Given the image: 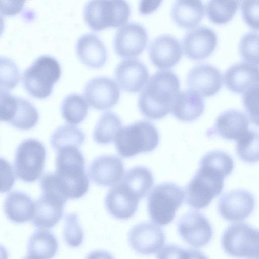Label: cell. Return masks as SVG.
I'll list each match as a JSON object with an SVG mask.
<instances>
[{
  "label": "cell",
  "mask_w": 259,
  "mask_h": 259,
  "mask_svg": "<svg viewBox=\"0 0 259 259\" xmlns=\"http://www.w3.org/2000/svg\"><path fill=\"white\" fill-rule=\"evenodd\" d=\"M61 68L59 62L50 55L37 58L24 71L22 82L26 91L37 99H45L59 80Z\"/></svg>",
  "instance_id": "277c9868"
},
{
  "label": "cell",
  "mask_w": 259,
  "mask_h": 259,
  "mask_svg": "<svg viewBox=\"0 0 259 259\" xmlns=\"http://www.w3.org/2000/svg\"><path fill=\"white\" fill-rule=\"evenodd\" d=\"M1 121L21 130H28L38 123L39 114L29 101L1 91Z\"/></svg>",
  "instance_id": "30bf717a"
},
{
  "label": "cell",
  "mask_w": 259,
  "mask_h": 259,
  "mask_svg": "<svg viewBox=\"0 0 259 259\" xmlns=\"http://www.w3.org/2000/svg\"><path fill=\"white\" fill-rule=\"evenodd\" d=\"M200 255V253L193 250H185L174 245H167L165 246V247L161 250V252H159L158 254L159 258H163L164 257L166 258L169 257V256H171L170 257H171L172 255H176V257L177 255H179L180 257H181L180 255H184L185 257H186L185 256L187 255L188 257H190L189 256V255L193 257L192 255Z\"/></svg>",
  "instance_id": "ee69618b"
},
{
  "label": "cell",
  "mask_w": 259,
  "mask_h": 259,
  "mask_svg": "<svg viewBox=\"0 0 259 259\" xmlns=\"http://www.w3.org/2000/svg\"><path fill=\"white\" fill-rule=\"evenodd\" d=\"M46 157V150L41 142L32 138L23 141L15 155V172L21 180L31 183L41 176Z\"/></svg>",
  "instance_id": "9c48e42d"
},
{
  "label": "cell",
  "mask_w": 259,
  "mask_h": 259,
  "mask_svg": "<svg viewBox=\"0 0 259 259\" xmlns=\"http://www.w3.org/2000/svg\"><path fill=\"white\" fill-rule=\"evenodd\" d=\"M26 0H1V13L4 16H13L22 10Z\"/></svg>",
  "instance_id": "7bdbcfd3"
},
{
  "label": "cell",
  "mask_w": 259,
  "mask_h": 259,
  "mask_svg": "<svg viewBox=\"0 0 259 259\" xmlns=\"http://www.w3.org/2000/svg\"><path fill=\"white\" fill-rule=\"evenodd\" d=\"M246 0H209L206 5V13L214 24L227 23L233 18L240 6Z\"/></svg>",
  "instance_id": "1f68e13d"
},
{
  "label": "cell",
  "mask_w": 259,
  "mask_h": 259,
  "mask_svg": "<svg viewBox=\"0 0 259 259\" xmlns=\"http://www.w3.org/2000/svg\"><path fill=\"white\" fill-rule=\"evenodd\" d=\"M116 80L121 88L127 92L140 91L149 79L146 66L137 59H126L120 62L115 70Z\"/></svg>",
  "instance_id": "7402d4cb"
},
{
  "label": "cell",
  "mask_w": 259,
  "mask_h": 259,
  "mask_svg": "<svg viewBox=\"0 0 259 259\" xmlns=\"http://www.w3.org/2000/svg\"><path fill=\"white\" fill-rule=\"evenodd\" d=\"M165 236L162 229L156 225L144 222L134 226L128 233V242L132 248L142 254L158 252L163 246Z\"/></svg>",
  "instance_id": "9a60e30c"
},
{
  "label": "cell",
  "mask_w": 259,
  "mask_h": 259,
  "mask_svg": "<svg viewBox=\"0 0 259 259\" xmlns=\"http://www.w3.org/2000/svg\"><path fill=\"white\" fill-rule=\"evenodd\" d=\"M121 126V121L116 114L111 111L105 112L95 127L93 139L99 144H108L114 141Z\"/></svg>",
  "instance_id": "f546056e"
},
{
  "label": "cell",
  "mask_w": 259,
  "mask_h": 259,
  "mask_svg": "<svg viewBox=\"0 0 259 259\" xmlns=\"http://www.w3.org/2000/svg\"><path fill=\"white\" fill-rule=\"evenodd\" d=\"M85 159L77 147H67L57 151L56 170L50 173L55 189L64 197L78 199L88 192L89 180L85 171Z\"/></svg>",
  "instance_id": "7a4b0ae2"
},
{
  "label": "cell",
  "mask_w": 259,
  "mask_h": 259,
  "mask_svg": "<svg viewBox=\"0 0 259 259\" xmlns=\"http://www.w3.org/2000/svg\"><path fill=\"white\" fill-rule=\"evenodd\" d=\"M130 14V6L126 0H90L84 11L85 22L95 31L124 25Z\"/></svg>",
  "instance_id": "5b68a950"
},
{
  "label": "cell",
  "mask_w": 259,
  "mask_h": 259,
  "mask_svg": "<svg viewBox=\"0 0 259 259\" xmlns=\"http://www.w3.org/2000/svg\"><path fill=\"white\" fill-rule=\"evenodd\" d=\"M140 200L152 188L153 176L151 171L143 166H136L130 169L121 181Z\"/></svg>",
  "instance_id": "4dcf8cb0"
},
{
  "label": "cell",
  "mask_w": 259,
  "mask_h": 259,
  "mask_svg": "<svg viewBox=\"0 0 259 259\" xmlns=\"http://www.w3.org/2000/svg\"><path fill=\"white\" fill-rule=\"evenodd\" d=\"M217 36L210 28L200 26L188 32L182 45L185 56L191 60L199 61L209 57L217 45Z\"/></svg>",
  "instance_id": "2e32d148"
},
{
  "label": "cell",
  "mask_w": 259,
  "mask_h": 259,
  "mask_svg": "<svg viewBox=\"0 0 259 259\" xmlns=\"http://www.w3.org/2000/svg\"><path fill=\"white\" fill-rule=\"evenodd\" d=\"M171 13L178 26L190 29L201 22L204 15V7L201 0H176Z\"/></svg>",
  "instance_id": "4316f807"
},
{
  "label": "cell",
  "mask_w": 259,
  "mask_h": 259,
  "mask_svg": "<svg viewBox=\"0 0 259 259\" xmlns=\"http://www.w3.org/2000/svg\"><path fill=\"white\" fill-rule=\"evenodd\" d=\"M79 60L86 66L97 69L106 63L108 54L103 41L96 35L86 34L80 37L76 45Z\"/></svg>",
  "instance_id": "d4e9b609"
},
{
  "label": "cell",
  "mask_w": 259,
  "mask_h": 259,
  "mask_svg": "<svg viewBox=\"0 0 259 259\" xmlns=\"http://www.w3.org/2000/svg\"><path fill=\"white\" fill-rule=\"evenodd\" d=\"M147 41L145 28L139 24L130 23L117 31L114 39V49L120 57H136L145 49Z\"/></svg>",
  "instance_id": "5bb4252c"
},
{
  "label": "cell",
  "mask_w": 259,
  "mask_h": 259,
  "mask_svg": "<svg viewBox=\"0 0 259 259\" xmlns=\"http://www.w3.org/2000/svg\"><path fill=\"white\" fill-rule=\"evenodd\" d=\"M163 0H140L139 11L142 15L150 14L160 6Z\"/></svg>",
  "instance_id": "f6af8a7d"
},
{
  "label": "cell",
  "mask_w": 259,
  "mask_h": 259,
  "mask_svg": "<svg viewBox=\"0 0 259 259\" xmlns=\"http://www.w3.org/2000/svg\"><path fill=\"white\" fill-rule=\"evenodd\" d=\"M124 168L122 161L114 155L98 157L90 164L89 175L97 185L112 186L117 184L124 177Z\"/></svg>",
  "instance_id": "ffe728a7"
},
{
  "label": "cell",
  "mask_w": 259,
  "mask_h": 259,
  "mask_svg": "<svg viewBox=\"0 0 259 259\" xmlns=\"http://www.w3.org/2000/svg\"><path fill=\"white\" fill-rule=\"evenodd\" d=\"M84 94L93 108L103 110L111 108L117 103L120 98V89L111 78L98 76L86 83Z\"/></svg>",
  "instance_id": "7c38bea8"
},
{
  "label": "cell",
  "mask_w": 259,
  "mask_h": 259,
  "mask_svg": "<svg viewBox=\"0 0 259 259\" xmlns=\"http://www.w3.org/2000/svg\"><path fill=\"white\" fill-rule=\"evenodd\" d=\"M248 119L245 114L236 109H229L219 114L213 127L207 132V135L237 140L248 130Z\"/></svg>",
  "instance_id": "603a6c76"
},
{
  "label": "cell",
  "mask_w": 259,
  "mask_h": 259,
  "mask_svg": "<svg viewBox=\"0 0 259 259\" xmlns=\"http://www.w3.org/2000/svg\"><path fill=\"white\" fill-rule=\"evenodd\" d=\"M221 246L230 256L259 258V229L244 223L233 224L224 232Z\"/></svg>",
  "instance_id": "ba28073f"
},
{
  "label": "cell",
  "mask_w": 259,
  "mask_h": 259,
  "mask_svg": "<svg viewBox=\"0 0 259 259\" xmlns=\"http://www.w3.org/2000/svg\"><path fill=\"white\" fill-rule=\"evenodd\" d=\"M89 106L87 101L80 95L73 93L67 95L61 105V113L68 123L77 125L86 118Z\"/></svg>",
  "instance_id": "d6a6232c"
},
{
  "label": "cell",
  "mask_w": 259,
  "mask_h": 259,
  "mask_svg": "<svg viewBox=\"0 0 259 259\" xmlns=\"http://www.w3.org/2000/svg\"><path fill=\"white\" fill-rule=\"evenodd\" d=\"M58 249L56 237L47 230H38L30 237L27 245V258H50Z\"/></svg>",
  "instance_id": "f1b7e54d"
},
{
  "label": "cell",
  "mask_w": 259,
  "mask_h": 259,
  "mask_svg": "<svg viewBox=\"0 0 259 259\" xmlns=\"http://www.w3.org/2000/svg\"><path fill=\"white\" fill-rule=\"evenodd\" d=\"M5 213L9 220L15 223L32 220L34 212V202L25 193L14 191L6 197Z\"/></svg>",
  "instance_id": "83f0119b"
},
{
  "label": "cell",
  "mask_w": 259,
  "mask_h": 259,
  "mask_svg": "<svg viewBox=\"0 0 259 259\" xmlns=\"http://www.w3.org/2000/svg\"><path fill=\"white\" fill-rule=\"evenodd\" d=\"M236 151L243 161L254 163L259 161V132L248 130L237 140Z\"/></svg>",
  "instance_id": "e575fe53"
},
{
  "label": "cell",
  "mask_w": 259,
  "mask_h": 259,
  "mask_svg": "<svg viewBox=\"0 0 259 259\" xmlns=\"http://www.w3.org/2000/svg\"><path fill=\"white\" fill-rule=\"evenodd\" d=\"M63 238L66 243L72 247H77L82 244L84 234L76 213L66 215Z\"/></svg>",
  "instance_id": "74e56055"
},
{
  "label": "cell",
  "mask_w": 259,
  "mask_h": 259,
  "mask_svg": "<svg viewBox=\"0 0 259 259\" xmlns=\"http://www.w3.org/2000/svg\"><path fill=\"white\" fill-rule=\"evenodd\" d=\"M184 198L185 192L176 184L165 182L156 185L147 200V210L151 219L161 226L169 224Z\"/></svg>",
  "instance_id": "8992f818"
},
{
  "label": "cell",
  "mask_w": 259,
  "mask_h": 259,
  "mask_svg": "<svg viewBox=\"0 0 259 259\" xmlns=\"http://www.w3.org/2000/svg\"><path fill=\"white\" fill-rule=\"evenodd\" d=\"M239 49L244 61L259 65V33L250 32L245 34L240 41Z\"/></svg>",
  "instance_id": "8d00e7d4"
},
{
  "label": "cell",
  "mask_w": 259,
  "mask_h": 259,
  "mask_svg": "<svg viewBox=\"0 0 259 259\" xmlns=\"http://www.w3.org/2000/svg\"><path fill=\"white\" fill-rule=\"evenodd\" d=\"M186 82L189 90L201 96L209 97L220 91L223 80L222 74L217 68L210 64H201L189 71Z\"/></svg>",
  "instance_id": "e0dca14e"
},
{
  "label": "cell",
  "mask_w": 259,
  "mask_h": 259,
  "mask_svg": "<svg viewBox=\"0 0 259 259\" xmlns=\"http://www.w3.org/2000/svg\"><path fill=\"white\" fill-rule=\"evenodd\" d=\"M241 7L245 22L251 29L259 30V0H246Z\"/></svg>",
  "instance_id": "60d3db41"
},
{
  "label": "cell",
  "mask_w": 259,
  "mask_h": 259,
  "mask_svg": "<svg viewBox=\"0 0 259 259\" xmlns=\"http://www.w3.org/2000/svg\"><path fill=\"white\" fill-rule=\"evenodd\" d=\"M224 179L218 171L200 164L199 169L186 187L187 204L196 209L207 207L222 191Z\"/></svg>",
  "instance_id": "52a82bcc"
},
{
  "label": "cell",
  "mask_w": 259,
  "mask_h": 259,
  "mask_svg": "<svg viewBox=\"0 0 259 259\" xmlns=\"http://www.w3.org/2000/svg\"><path fill=\"white\" fill-rule=\"evenodd\" d=\"M204 107V102L201 96L189 90L179 93L174 104L172 113L179 120L192 122L200 117Z\"/></svg>",
  "instance_id": "484cf974"
},
{
  "label": "cell",
  "mask_w": 259,
  "mask_h": 259,
  "mask_svg": "<svg viewBox=\"0 0 259 259\" xmlns=\"http://www.w3.org/2000/svg\"><path fill=\"white\" fill-rule=\"evenodd\" d=\"M177 75L170 70L156 72L141 92L138 107L141 113L152 120L160 119L172 111L180 91Z\"/></svg>",
  "instance_id": "6da1fadb"
},
{
  "label": "cell",
  "mask_w": 259,
  "mask_h": 259,
  "mask_svg": "<svg viewBox=\"0 0 259 259\" xmlns=\"http://www.w3.org/2000/svg\"><path fill=\"white\" fill-rule=\"evenodd\" d=\"M177 228L182 239L195 248L207 244L213 236L209 221L196 211H190L182 215L178 221Z\"/></svg>",
  "instance_id": "8fae6325"
},
{
  "label": "cell",
  "mask_w": 259,
  "mask_h": 259,
  "mask_svg": "<svg viewBox=\"0 0 259 259\" xmlns=\"http://www.w3.org/2000/svg\"><path fill=\"white\" fill-rule=\"evenodd\" d=\"M224 83L226 87L233 93H244L259 84V67L247 62L235 63L226 71Z\"/></svg>",
  "instance_id": "cb8c5ba5"
},
{
  "label": "cell",
  "mask_w": 259,
  "mask_h": 259,
  "mask_svg": "<svg viewBox=\"0 0 259 259\" xmlns=\"http://www.w3.org/2000/svg\"><path fill=\"white\" fill-rule=\"evenodd\" d=\"M242 103L251 122L259 127V84L244 93Z\"/></svg>",
  "instance_id": "ab89813d"
},
{
  "label": "cell",
  "mask_w": 259,
  "mask_h": 259,
  "mask_svg": "<svg viewBox=\"0 0 259 259\" xmlns=\"http://www.w3.org/2000/svg\"><path fill=\"white\" fill-rule=\"evenodd\" d=\"M2 189L6 192L13 187L16 178L13 167L5 159L1 158Z\"/></svg>",
  "instance_id": "b9f144b4"
},
{
  "label": "cell",
  "mask_w": 259,
  "mask_h": 259,
  "mask_svg": "<svg viewBox=\"0 0 259 259\" xmlns=\"http://www.w3.org/2000/svg\"><path fill=\"white\" fill-rule=\"evenodd\" d=\"M64 199L50 193H42L34 202L33 225L40 229H50L61 219L63 214Z\"/></svg>",
  "instance_id": "44dd1931"
},
{
  "label": "cell",
  "mask_w": 259,
  "mask_h": 259,
  "mask_svg": "<svg viewBox=\"0 0 259 259\" xmlns=\"http://www.w3.org/2000/svg\"><path fill=\"white\" fill-rule=\"evenodd\" d=\"M139 200L121 181L109 190L105 199V204L112 216L120 220H127L135 214Z\"/></svg>",
  "instance_id": "ac0fdd59"
},
{
  "label": "cell",
  "mask_w": 259,
  "mask_h": 259,
  "mask_svg": "<svg viewBox=\"0 0 259 259\" xmlns=\"http://www.w3.org/2000/svg\"><path fill=\"white\" fill-rule=\"evenodd\" d=\"M20 80V73L12 60L1 58V91L9 92L15 88Z\"/></svg>",
  "instance_id": "f35d334b"
},
{
  "label": "cell",
  "mask_w": 259,
  "mask_h": 259,
  "mask_svg": "<svg viewBox=\"0 0 259 259\" xmlns=\"http://www.w3.org/2000/svg\"><path fill=\"white\" fill-rule=\"evenodd\" d=\"M200 163L218 171L224 177L230 175L234 167L232 158L228 153L221 150L207 152L202 157Z\"/></svg>",
  "instance_id": "d590c367"
},
{
  "label": "cell",
  "mask_w": 259,
  "mask_h": 259,
  "mask_svg": "<svg viewBox=\"0 0 259 259\" xmlns=\"http://www.w3.org/2000/svg\"><path fill=\"white\" fill-rule=\"evenodd\" d=\"M149 55L151 63L156 68L168 69L174 67L181 59L182 46L174 37L161 35L151 42Z\"/></svg>",
  "instance_id": "d6986e66"
},
{
  "label": "cell",
  "mask_w": 259,
  "mask_h": 259,
  "mask_svg": "<svg viewBox=\"0 0 259 259\" xmlns=\"http://www.w3.org/2000/svg\"><path fill=\"white\" fill-rule=\"evenodd\" d=\"M255 206L254 197L249 192L242 189L229 191L222 195L218 202L220 215L230 222H238L249 217Z\"/></svg>",
  "instance_id": "4fadbf2b"
},
{
  "label": "cell",
  "mask_w": 259,
  "mask_h": 259,
  "mask_svg": "<svg viewBox=\"0 0 259 259\" xmlns=\"http://www.w3.org/2000/svg\"><path fill=\"white\" fill-rule=\"evenodd\" d=\"M85 141L82 131L74 126L63 125L56 128L50 138L51 145L55 150L74 146L79 148Z\"/></svg>",
  "instance_id": "836d02e7"
},
{
  "label": "cell",
  "mask_w": 259,
  "mask_h": 259,
  "mask_svg": "<svg viewBox=\"0 0 259 259\" xmlns=\"http://www.w3.org/2000/svg\"><path fill=\"white\" fill-rule=\"evenodd\" d=\"M114 141L118 154L130 158L153 151L158 145L159 135L150 122L140 120L121 128Z\"/></svg>",
  "instance_id": "3957f363"
}]
</instances>
